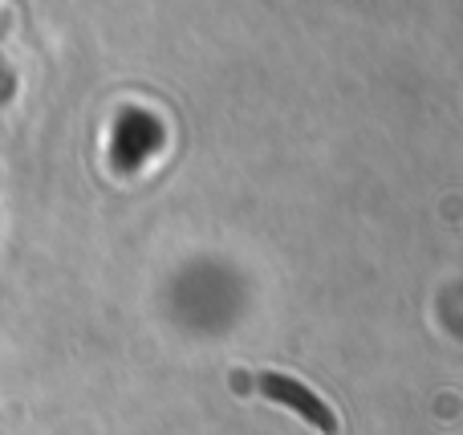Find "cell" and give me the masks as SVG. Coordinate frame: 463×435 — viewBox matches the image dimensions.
Wrapping results in <instances>:
<instances>
[{
  "label": "cell",
  "mask_w": 463,
  "mask_h": 435,
  "mask_svg": "<svg viewBox=\"0 0 463 435\" xmlns=\"http://www.w3.org/2000/svg\"><path fill=\"white\" fill-rule=\"evenodd\" d=\"M248 383H252L256 391H264L269 399H280V403H288L305 423L321 428L326 435L337 431V420H334V411L326 407V399H317L313 391H305L301 383L288 379V374H248Z\"/></svg>",
  "instance_id": "obj_1"
}]
</instances>
